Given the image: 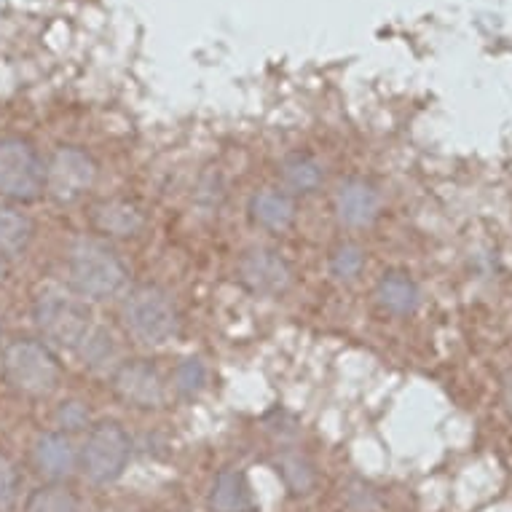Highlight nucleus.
I'll return each mask as SVG.
<instances>
[{
  "label": "nucleus",
  "instance_id": "nucleus-1",
  "mask_svg": "<svg viewBox=\"0 0 512 512\" xmlns=\"http://www.w3.org/2000/svg\"><path fill=\"white\" fill-rule=\"evenodd\" d=\"M124 261L118 252L100 239H78L68 252V279L70 287L81 298L105 301L121 293L126 285Z\"/></svg>",
  "mask_w": 512,
  "mask_h": 512
},
{
  "label": "nucleus",
  "instance_id": "nucleus-2",
  "mask_svg": "<svg viewBox=\"0 0 512 512\" xmlns=\"http://www.w3.org/2000/svg\"><path fill=\"white\" fill-rule=\"evenodd\" d=\"M121 317L129 336L145 346L167 344L180 330L175 298L159 285L132 287L121 303Z\"/></svg>",
  "mask_w": 512,
  "mask_h": 512
},
{
  "label": "nucleus",
  "instance_id": "nucleus-3",
  "mask_svg": "<svg viewBox=\"0 0 512 512\" xmlns=\"http://www.w3.org/2000/svg\"><path fill=\"white\" fill-rule=\"evenodd\" d=\"M33 322L43 341L59 349H81L94 330L92 309L65 290H43L33 303Z\"/></svg>",
  "mask_w": 512,
  "mask_h": 512
},
{
  "label": "nucleus",
  "instance_id": "nucleus-4",
  "mask_svg": "<svg viewBox=\"0 0 512 512\" xmlns=\"http://www.w3.org/2000/svg\"><path fill=\"white\" fill-rule=\"evenodd\" d=\"M3 378L14 392L25 397H46L59 384L62 368L49 344L33 338H17L0 352Z\"/></svg>",
  "mask_w": 512,
  "mask_h": 512
},
{
  "label": "nucleus",
  "instance_id": "nucleus-5",
  "mask_svg": "<svg viewBox=\"0 0 512 512\" xmlns=\"http://www.w3.org/2000/svg\"><path fill=\"white\" fill-rule=\"evenodd\" d=\"M46 191V161L30 140L0 137V199L33 204Z\"/></svg>",
  "mask_w": 512,
  "mask_h": 512
},
{
  "label": "nucleus",
  "instance_id": "nucleus-6",
  "mask_svg": "<svg viewBox=\"0 0 512 512\" xmlns=\"http://www.w3.org/2000/svg\"><path fill=\"white\" fill-rule=\"evenodd\" d=\"M132 459V437L118 421L102 419L89 427L86 443L78 454V464L94 486L116 483Z\"/></svg>",
  "mask_w": 512,
  "mask_h": 512
},
{
  "label": "nucleus",
  "instance_id": "nucleus-7",
  "mask_svg": "<svg viewBox=\"0 0 512 512\" xmlns=\"http://www.w3.org/2000/svg\"><path fill=\"white\" fill-rule=\"evenodd\" d=\"M97 183V164L84 148L62 145L46 161V191L51 202L76 204L81 202Z\"/></svg>",
  "mask_w": 512,
  "mask_h": 512
},
{
  "label": "nucleus",
  "instance_id": "nucleus-8",
  "mask_svg": "<svg viewBox=\"0 0 512 512\" xmlns=\"http://www.w3.org/2000/svg\"><path fill=\"white\" fill-rule=\"evenodd\" d=\"M236 279L258 298H279L293 287V266L271 247H250L236 263Z\"/></svg>",
  "mask_w": 512,
  "mask_h": 512
},
{
  "label": "nucleus",
  "instance_id": "nucleus-9",
  "mask_svg": "<svg viewBox=\"0 0 512 512\" xmlns=\"http://www.w3.org/2000/svg\"><path fill=\"white\" fill-rule=\"evenodd\" d=\"M110 387L121 403L135 411H156L167 400V381L148 360L118 362Z\"/></svg>",
  "mask_w": 512,
  "mask_h": 512
},
{
  "label": "nucleus",
  "instance_id": "nucleus-10",
  "mask_svg": "<svg viewBox=\"0 0 512 512\" xmlns=\"http://www.w3.org/2000/svg\"><path fill=\"white\" fill-rule=\"evenodd\" d=\"M89 223L105 239H132L145 228V215L126 199H102L89 212Z\"/></svg>",
  "mask_w": 512,
  "mask_h": 512
},
{
  "label": "nucleus",
  "instance_id": "nucleus-11",
  "mask_svg": "<svg viewBox=\"0 0 512 512\" xmlns=\"http://www.w3.org/2000/svg\"><path fill=\"white\" fill-rule=\"evenodd\" d=\"M381 196L365 180H346L336 191V215L349 228H365L378 218Z\"/></svg>",
  "mask_w": 512,
  "mask_h": 512
},
{
  "label": "nucleus",
  "instance_id": "nucleus-12",
  "mask_svg": "<svg viewBox=\"0 0 512 512\" xmlns=\"http://www.w3.org/2000/svg\"><path fill=\"white\" fill-rule=\"evenodd\" d=\"M35 467L51 483L70 478L78 467V451L65 432H43L33 448Z\"/></svg>",
  "mask_w": 512,
  "mask_h": 512
},
{
  "label": "nucleus",
  "instance_id": "nucleus-13",
  "mask_svg": "<svg viewBox=\"0 0 512 512\" xmlns=\"http://www.w3.org/2000/svg\"><path fill=\"white\" fill-rule=\"evenodd\" d=\"M210 507L215 512H252L250 480L239 467H226L215 475Z\"/></svg>",
  "mask_w": 512,
  "mask_h": 512
},
{
  "label": "nucleus",
  "instance_id": "nucleus-14",
  "mask_svg": "<svg viewBox=\"0 0 512 512\" xmlns=\"http://www.w3.org/2000/svg\"><path fill=\"white\" fill-rule=\"evenodd\" d=\"M250 218L266 231H285L293 226L295 220V202L287 191L277 188H263L250 199Z\"/></svg>",
  "mask_w": 512,
  "mask_h": 512
},
{
  "label": "nucleus",
  "instance_id": "nucleus-15",
  "mask_svg": "<svg viewBox=\"0 0 512 512\" xmlns=\"http://www.w3.org/2000/svg\"><path fill=\"white\" fill-rule=\"evenodd\" d=\"M376 298L378 306L389 311V314H395V317H411L413 311L419 309L421 290L403 271H389V274L378 279Z\"/></svg>",
  "mask_w": 512,
  "mask_h": 512
},
{
  "label": "nucleus",
  "instance_id": "nucleus-16",
  "mask_svg": "<svg viewBox=\"0 0 512 512\" xmlns=\"http://www.w3.org/2000/svg\"><path fill=\"white\" fill-rule=\"evenodd\" d=\"M35 236L33 220L27 212L11 204H0V258L25 255Z\"/></svg>",
  "mask_w": 512,
  "mask_h": 512
},
{
  "label": "nucleus",
  "instance_id": "nucleus-17",
  "mask_svg": "<svg viewBox=\"0 0 512 512\" xmlns=\"http://www.w3.org/2000/svg\"><path fill=\"white\" fill-rule=\"evenodd\" d=\"M279 175H282V183L290 194H314V191H319V185L325 183L322 164L306 153L287 156L279 167Z\"/></svg>",
  "mask_w": 512,
  "mask_h": 512
},
{
  "label": "nucleus",
  "instance_id": "nucleus-18",
  "mask_svg": "<svg viewBox=\"0 0 512 512\" xmlns=\"http://www.w3.org/2000/svg\"><path fill=\"white\" fill-rule=\"evenodd\" d=\"M277 472L290 494H311V488H314V467H311L306 456L287 451V454H282L277 459Z\"/></svg>",
  "mask_w": 512,
  "mask_h": 512
},
{
  "label": "nucleus",
  "instance_id": "nucleus-19",
  "mask_svg": "<svg viewBox=\"0 0 512 512\" xmlns=\"http://www.w3.org/2000/svg\"><path fill=\"white\" fill-rule=\"evenodd\" d=\"M25 512H81L76 494L62 483L35 488L25 504Z\"/></svg>",
  "mask_w": 512,
  "mask_h": 512
},
{
  "label": "nucleus",
  "instance_id": "nucleus-20",
  "mask_svg": "<svg viewBox=\"0 0 512 512\" xmlns=\"http://www.w3.org/2000/svg\"><path fill=\"white\" fill-rule=\"evenodd\" d=\"M207 387V365L199 357H185L175 368V392L183 400H194Z\"/></svg>",
  "mask_w": 512,
  "mask_h": 512
},
{
  "label": "nucleus",
  "instance_id": "nucleus-21",
  "mask_svg": "<svg viewBox=\"0 0 512 512\" xmlns=\"http://www.w3.org/2000/svg\"><path fill=\"white\" fill-rule=\"evenodd\" d=\"M365 269V252L357 244H341L333 255H330V274L341 282H352Z\"/></svg>",
  "mask_w": 512,
  "mask_h": 512
},
{
  "label": "nucleus",
  "instance_id": "nucleus-22",
  "mask_svg": "<svg viewBox=\"0 0 512 512\" xmlns=\"http://www.w3.org/2000/svg\"><path fill=\"white\" fill-rule=\"evenodd\" d=\"M81 357L89 368H105L116 360V344L108 330H92L89 338L81 344Z\"/></svg>",
  "mask_w": 512,
  "mask_h": 512
},
{
  "label": "nucleus",
  "instance_id": "nucleus-23",
  "mask_svg": "<svg viewBox=\"0 0 512 512\" xmlns=\"http://www.w3.org/2000/svg\"><path fill=\"white\" fill-rule=\"evenodd\" d=\"M57 427L59 432H65V435L86 432V429H89V408H86L84 403H78V400H65V403H59Z\"/></svg>",
  "mask_w": 512,
  "mask_h": 512
},
{
  "label": "nucleus",
  "instance_id": "nucleus-24",
  "mask_svg": "<svg viewBox=\"0 0 512 512\" xmlns=\"http://www.w3.org/2000/svg\"><path fill=\"white\" fill-rule=\"evenodd\" d=\"M17 488H19V478L17 470H14V464L6 459V456H0V510H6L14 504L17 499Z\"/></svg>",
  "mask_w": 512,
  "mask_h": 512
},
{
  "label": "nucleus",
  "instance_id": "nucleus-25",
  "mask_svg": "<svg viewBox=\"0 0 512 512\" xmlns=\"http://www.w3.org/2000/svg\"><path fill=\"white\" fill-rule=\"evenodd\" d=\"M502 403L504 408H507V413H510V419H512V368L504 373L502 378Z\"/></svg>",
  "mask_w": 512,
  "mask_h": 512
},
{
  "label": "nucleus",
  "instance_id": "nucleus-26",
  "mask_svg": "<svg viewBox=\"0 0 512 512\" xmlns=\"http://www.w3.org/2000/svg\"><path fill=\"white\" fill-rule=\"evenodd\" d=\"M0 346H3V325H0ZM3 352V349H0Z\"/></svg>",
  "mask_w": 512,
  "mask_h": 512
}]
</instances>
